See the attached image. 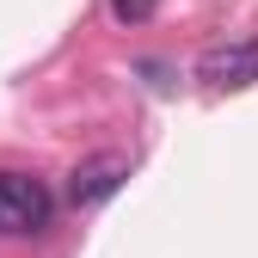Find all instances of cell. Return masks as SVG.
<instances>
[{
  "instance_id": "obj_4",
  "label": "cell",
  "mask_w": 258,
  "mask_h": 258,
  "mask_svg": "<svg viewBox=\"0 0 258 258\" xmlns=\"http://www.w3.org/2000/svg\"><path fill=\"white\" fill-rule=\"evenodd\" d=\"M105 13H111L117 25H148V19L160 13V0H105Z\"/></svg>"
},
{
  "instance_id": "obj_3",
  "label": "cell",
  "mask_w": 258,
  "mask_h": 258,
  "mask_svg": "<svg viewBox=\"0 0 258 258\" xmlns=\"http://www.w3.org/2000/svg\"><path fill=\"white\" fill-rule=\"evenodd\" d=\"M123 178H129V154H92V160H80V166L68 172V203L74 209H99V203H111L117 190H123Z\"/></svg>"
},
{
  "instance_id": "obj_2",
  "label": "cell",
  "mask_w": 258,
  "mask_h": 258,
  "mask_svg": "<svg viewBox=\"0 0 258 258\" xmlns=\"http://www.w3.org/2000/svg\"><path fill=\"white\" fill-rule=\"evenodd\" d=\"M49 190L31 172H0V234H37L49 228Z\"/></svg>"
},
{
  "instance_id": "obj_1",
  "label": "cell",
  "mask_w": 258,
  "mask_h": 258,
  "mask_svg": "<svg viewBox=\"0 0 258 258\" xmlns=\"http://www.w3.org/2000/svg\"><path fill=\"white\" fill-rule=\"evenodd\" d=\"M197 80H203V92H246V86H258V37L209 43L197 55Z\"/></svg>"
}]
</instances>
